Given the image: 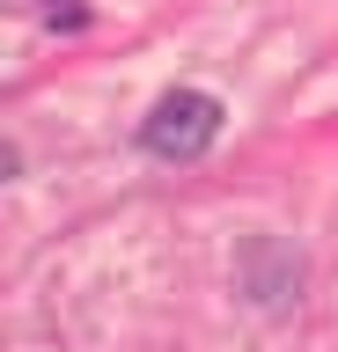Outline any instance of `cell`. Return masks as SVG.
Masks as SVG:
<instances>
[{
	"label": "cell",
	"instance_id": "1",
	"mask_svg": "<svg viewBox=\"0 0 338 352\" xmlns=\"http://www.w3.org/2000/svg\"><path fill=\"white\" fill-rule=\"evenodd\" d=\"M213 140H221V103H213L206 88L162 96V103L147 110V125H140V147L162 154V162H199Z\"/></svg>",
	"mask_w": 338,
	"mask_h": 352
},
{
	"label": "cell",
	"instance_id": "2",
	"mask_svg": "<svg viewBox=\"0 0 338 352\" xmlns=\"http://www.w3.org/2000/svg\"><path fill=\"white\" fill-rule=\"evenodd\" d=\"M37 8H45V15H59V0H37Z\"/></svg>",
	"mask_w": 338,
	"mask_h": 352
}]
</instances>
